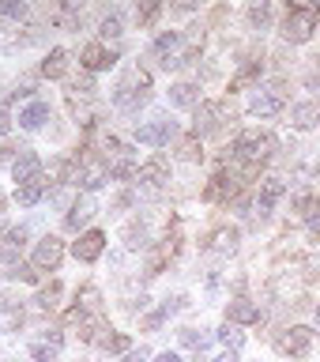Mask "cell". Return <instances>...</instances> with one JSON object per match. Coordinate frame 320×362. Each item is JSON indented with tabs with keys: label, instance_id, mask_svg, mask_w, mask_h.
I'll return each instance as SVG.
<instances>
[{
	"label": "cell",
	"instance_id": "obj_1",
	"mask_svg": "<svg viewBox=\"0 0 320 362\" xmlns=\"http://www.w3.org/2000/svg\"><path fill=\"white\" fill-rule=\"evenodd\" d=\"M313 30H316V4H309V8H290V16L283 19V38L294 42V45L309 42Z\"/></svg>",
	"mask_w": 320,
	"mask_h": 362
},
{
	"label": "cell",
	"instance_id": "obj_2",
	"mask_svg": "<svg viewBox=\"0 0 320 362\" xmlns=\"http://www.w3.org/2000/svg\"><path fill=\"white\" fill-rule=\"evenodd\" d=\"M271 147H275V140H271L268 132H242L234 140V155L242 158V163H264V158L271 155Z\"/></svg>",
	"mask_w": 320,
	"mask_h": 362
},
{
	"label": "cell",
	"instance_id": "obj_3",
	"mask_svg": "<svg viewBox=\"0 0 320 362\" xmlns=\"http://www.w3.org/2000/svg\"><path fill=\"white\" fill-rule=\"evenodd\" d=\"M174 132H177V124L170 121V117H151L147 124L136 129V140L147 144V147H166L170 140H174Z\"/></svg>",
	"mask_w": 320,
	"mask_h": 362
},
{
	"label": "cell",
	"instance_id": "obj_4",
	"mask_svg": "<svg viewBox=\"0 0 320 362\" xmlns=\"http://www.w3.org/2000/svg\"><path fill=\"white\" fill-rule=\"evenodd\" d=\"M136 83H147V79L140 72H132V76H124L117 90H113V106H121V110H136V106H143L147 102V87L143 90H136Z\"/></svg>",
	"mask_w": 320,
	"mask_h": 362
},
{
	"label": "cell",
	"instance_id": "obj_5",
	"mask_svg": "<svg viewBox=\"0 0 320 362\" xmlns=\"http://www.w3.org/2000/svg\"><path fill=\"white\" fill-rule=\"evenodd\" d=\"M61 260H64V242H61V238L45 234L42 242L34 245V268H42V272H57V268H61Z\"/></svg>",
	"mask_w": 320,
	"mask_h": 362
},
{
	"label": "cell",
	"instance_id": "obj_6",
	"mask_svg": "<svg viewBox=\"0 0 320 362\" xmlns=\"http://www.w3.org/2000/svg\"><path fill=\"white\" fill-rule=\"evenodd\" d=\"M79 64H83L87 72H106V68L117 64V49H109V45H102V42H90V45H83V53H79Z\"/></svg>",
	"mask_w": 320,
	"mask_h": 362
},
{
	"label": "cell",
	"instance_id": "obj_7",
	"mask_svg": "<svg viewBox=\"0 0 320 362\" xmlns=\"http://www.w3.org/2000/svg\"><path fill=\"white\" fill-rule=\"evenodd\" d=\"M102 249H106V234H102V230H87V234H79V242L72 245V253H76V260H83V264H95V260L102 257Z\"/></svg>",
	"mask_w": 320,
	"mask_h": 362
},
{
	"label": "cell",
	"instance_id": "obj_8",
	"mask_svg": "<svg viewBox=\"0 0 320 362\" xmlns=\"http://www.w3.org/2000/svg\"><path fill=\"white\" fill-rule=\"evenodd\" d=\"M279 110H283L279 90H256L253 102H249V113H253V117H275Z\"/></svg>",
	"mask_w": 320,
	"mask_h": 362
},
{
	"label": "cell",
	"instance_id": "obj_9",
	"mask_svg": "<svg viewBox=\"0 0 320 362\" xmlns=\"http://www.w3.org/2000/svg\"><path fill=\"white\" fill-rule=\"evenodd\" d=\"M11 177L19 181V185H27V181L34 177H42V158L34 155V151H23L16 163H11Z\"/></svg>",
	"mask_w": 320,
	"mask_h": 362
},
{
	"label": "cell",
	"instance_id": "obj_10",
	"mask_svg": "<svg viewBox=\"0 0 320 362\" xmlns=\"http://www.w3.org/2000/svg\"><path fill=\"white\" fill-rule=\"evenodd\" d=\"M177 45H181V34H177V30H162V34L155 38V45H151V57H155L158 64H166V68H170V64H174Z\"/></svg>",
	"mask_w": 320,
	"mask_h": 362
},
{
	"label": "cell",
	"instance_id": "obj_11",
	"mask_svg": "<svg viewBox=\"0 0 320 362\" xmlns=\"http://www.w3.org/2000/svg\"><path fill=\"white\" fill-rule=\"evenodd\" d=\"M170 106H177V110H200V87L196 83H174V87H170Z\"/></svg>",
	"mask_w": 320,
	"mask_h": 362
},
{
	"label": "cell",
	"instance_id": "obj_12",
	"mask_svg": "<svg viewBox=\"0 0 320 362\" xmlns=\"http://www.w3.org/2000/svg\"><path fill=\"white\" fill-rule=\"evenodd\" d=\"M61 344H64L61 332H49L45 339H34V344H30L34 362H57V355H61Z\"/></svg>",
	"mask_w": 320,
	"mask_h": 362
},
{
	"label": "cell",
	"instance_id": "obj_13",
	"mask_svg": "<svg viewBox=\"0 0 320 362\" xmlns=\"http://www.w3.org/2000/svg\"><path fill=\"white\" fill-rule=\"evenodd\" d=\"M290 121H294V129H302V132H309L320 124V102H298V106L290 110Z\"/></svg>",
	"mask_w": 320,
	"mask_h": 362
},
{
	"label": "cell",
	"instance_id": "obj_14",
	"mask_svg": "<svg viewBox=\"0 0 320 362\" xmlns=\"http://www.w3.org/2000/svg\"><path fill=\"white\" fill-rule=\"evenodd\" d=\"M309 344H313V332L309 328H287V336L279 339V347L287 351V355H305V351H309Z\"/></svg>",
	"mask_w": 320,
	"mask_h": 362
},
{
	"label": "cell",
	"instance_id": "obj_15",
	"mask_svg": "<svg viewBox=\"0 0 320 362\" xmlns=\"http://www.w3.org/2000/svg\"><path fill=\"white\" fill-rule=\"evenodd\" d=\"M45 121H49V102H30V106L19 113V124H23L27 132H38Z\"/></svg>",
	"mask_w": 320,
	"mask_h": 362
},
{
	"label": "cell",
	"instance_id": "obj_16",
	"mask_svg": "<svg viewBox=\"0 0 320 362\" xmlns=\"http://www.w3.org/2000/svg\"><path fill=\"white\" fill-rule=\"evenodd\" d=\"M283 192H287V185H283L279 177H268L264 181V189H260V200H256V208H260V215H268L275 204L283 200Z\"/></svg>",
	"mask_w": 320,
	"mask_h": 362
},
{
	"label": "cell",
	"instance_id": "obj_17",
	"mask_svg": "<svg viewBox=\"0 0 320 362\" xmlns=\"http://www.w3.org/2000/svg\"><path fill=\"white\" fill-rule=\"evenodd\" d=\"M226 317H230L234 325H253V321H260V310L249 298H234L226 305Z\"/></svg>",
	"mask_w": 320,
	"mask_h": 362
},
{
	"label": "cell",
	"instance_id": "obj_18",
	"mask_svg": "<svg viewBox=\"0 0 320 362\" xmlns=\"http://www.w3.org/2000/svg\"><path fill=\"white\" fill-rule=\"evenodd\" d=\"M140 181H147V185H162V181H170V163L162 155H155L151 163L140 166Z\"/></svg>",
	"mask_w": 320,
	"mask_h": 362
},
{
	"label": "cell",
	"instance_id": "obj_19",
	"mask_svg": "<svg viewBox=\"0 0 320 362\" xmlns=\"http://www.w3.org/2000/svg\"><path fill=\"white\" fill-rule=\"evenodd\" d=\"M237 242H242L237 226H219V230L211 234V253H234Z\"/></svg>",
	"mask_w": 320,
	"mask_h": 362
},
{
	"label": "cell",
	"instance_id": "obj_20",
	"mask_svg": "<svg viewBox=\"0 0 320 362\" xmlns=\"http://www.w3.org/2000/svg\"><path fill=\"white\" fill-rule=\"evenodd\" d=\"M42 189H45V177H34V181H27V185H19L16 189L19 208H34V204L42 200Z\"/></svg>",
	"mask_w": 320,
	"mask_h": 362
},
{
	"label": "cell",
	"instance_id": "obj_21",
	"mask_svg": "<svg viewBox=\"0 0 320 362\" xmlns=\"http://www.w3.org/2000/svg\"><path fill=\"white\" fill-rule=\"evenodd\" d=\"M64 68H68V53H64V49H53L49 57H45L42 72L49 76V79H57V76H64Z\"/></svg>",
	"mask_w": 320,
	"mask_h": 362
},
{
	"label": "cell",
	"instance_id": "obj_22",
	"mask_svg": "<svg viewBox=\"0 0 320 362\" xmlns=\"http://www.w3.org/2000/svg\"><path fill=\"white\" fill-rule=\"evenodd\" d=\"M90 215H95V204H90V200H83V204H76V208L72 211H68V230H79V226H83L87 219H90Z\"/></svg>",
	"mask_w": 320,
	"mask_h": 362
},
{
	"label": "cell",
	"instance_id": "obj_23",
	"mask_svg": "<svg viewBox=\"0 0 320 362\" xmlns=\"http://www.w3.org/2000/svg\"><path fill=\"white\" fill-rule=\"evenodd\" d=\"M124 245H129V249H143V245H147V226H143L140 219L124 226Z\"/></svg>",
	"mask_w": 320,
	"mask_h": 362
},
{
	"label": "cell",
	"instance_id": "obj_24",
	"mask_svg": "<svg viewBox=\"0 0 320 362\" xmlns=\"http://www.w3.org/2000/svg\"><path fill=\"white\" fill-rule=\"evenodd\" d=\"M256 76H260V61H253V64H245V68H242V72H237V76H234V83H230V90H242L245 83H253V79H256Z\"/></svg>",
	"mask_w": 320,
	"mask_h": 362
},
{
	"label": "cell",
	"instance_id": "obj_25",
	"mask_svg": "<svg viewBox=\"0 0 320 362\" xmlns=\"http://www.w3.org/2000/svg\"><path fill=\"white\" fill-rule=\"evenodd\" d=\"M181 344H185V347H192V351H203V347H208V336H203V332H196V328H181Z\"/></svg>",
	"mask_w": 320,
	"mask_h": 362
},
{
	"label": "cell",
	"instance_id": "obj_26",
	"mask_svg": "<svg viewBox=\"0 0 320 362\" xmlns=\"http://www.w3.org/2000/svg\"><path fill=\"white\" fill-rule=\"evenodd\" d=\"M102 181H106V170H102V166H87L83 174H79V185H83V189H98Z\"/></svg>",
	"mask_w": 320,
	"mask_h": 362
},
{
	"label": "cell",
	"instance_id": "obj_27",
	"mask_svg": "<svg viewBox=\"0 0 320 362\" xmlns=\"http://www.w3.org/2000/svg\"><path fill=\"white\" fill-rule=\"evenodd\" d=\"M0 16L4 19H23L27 16V4H23V0H0Z\"/></svg>",
	"mask_w": 320,
	"mask_h": 362
},
{
	"label": "cell",
	"instance_id": "obj_28",
	"mask_svg": "<svg viewBox=\"0 0 320 362\" xmlns=\"http://www.w3.org/2000/svg\"><path fill=\"white\" fill-rule=\"evenodd\" d=\"M102 38H121V16H117V11L102 19Z\"/></svg>",
	"mask_w": 320,
	"mask_h": 362
},
{
	"label": "cell",
	"instance_id": "obj_29",
	"mask_svg": "<svg viewBox=\"0 0 320 362\" xmlns=\"http://www.w3.org/2000/svg\"><path fill=\"white\" fill-rule=\"evenodd\" d=\"M268 19H271V8H268V4L249 8V23H253V27H268Z\"/></svg>",
	"mask_w": 320,
	"mask_h": 362
},
{
	"label": "cell",
	"instance_id": "obj_30",
	"mask_svg": "<svg viewBox=\"0 0 320 362\" xmlns=\"http://www.w3.org/2000/svg\"><path fill=\"white\" fill-rule=\"evenodd\" d=\"M102 347H106L109 355H121V351H129V336H106V339H102Z\"/></svg>",
	"mask_w": 320,
	"mask_h": 362
},
{
	"label": "cell",
	"instance_id": "obj_31",
	"mask_svg": "<svg viewBox=\"0 0 320 362\" xmlns=\"http://www.w3.org/2000/svg\"><path fill=\"white\" fill-rule=\"evenodd\" d=\"M219 339H223V344L230 347V351H237V347L245 344V339H242V332H234V328H223V332H219Z\"/></svg>",
	"mask_w": 320,
	"mask_h": 362
},
{
	"label": "cell",
	"instance_id": "obj_32",
	"mask_svg": "<svg viewBox=\"0 0 320 362\" xmlns=\"http://www.w3.org/2000/svg\"><path fill=\"white\" fill-rule=\"evenodd\" d=\"M162 321H166L162 310H158V313H147V317H143V328H147V332H155V328H162Z\"/></svg>",
	"mask_w": 320,
	"mask_h": 362
},
{
	"label": "cell",
	"instance_id": "obj_33",
	"mask_svg": "<svg viewBox=\"0 0 320 362\" xmlns=\"http://www.w3.org/2000/svg\"><path fill=\"white\" fill-rule=\"evenodd\" d=\"M53 298H61V287H57V283H53L49 291H42V305H45V310H49V305H57Z\"/></svg>",
	"mask_w": 320,
	"mask_h": 362
},
{
	"label": "cell",
	"instance_id": "obj_34",
	"mask_svg": "<svg viewBox=\"0 0 320 362\" xmlns=\"http://www.w3.org/2000/svg\"><path fill=\"white\" fill-rule=\"evenodd\" d=\"M8 129H11V121H8V110H0V136H8Z\"/></svg>",
	"mask_w": 320,
	"mask_h": 362
},
{
	"label": "cell",
	"instance_id": "obj_35",
	"mask_svg": "<svg viewBox=\"0 0 320 362\" xmlns=\"http://www.w3.org/2000/svg\"><path fill=\"white\" fill-rule=\"evenodd\" d=\"M155 362H181V358H177V355H174V351H162V355H158V358H155Z\"/></svg>",
	"mask_w": 320,
	"mask_h": 362
},
{
	"label": "cell",
	"instance_id": "obj_36",
	"mask_svg": "<svg viewBox=\"0 0 320 362\" xmlns=\"http://www.w3.org/2000/svg\"><path fill=\"white\" fill-rule=\"evenodd\" d=\"M211 362H237V358H234V351H226V355H215Z\"/></svg>",
	"mask_w": 320,
	"mask_h": 362
},
{
	"label": "cell",
	"instance_id": "obj_37",
	"mask_svg": "<svg viewBox=\"0 0 320 362\" xmlns=\"http://www.w3.org/2000/svg\"><path fill=\"white\" fill-rule=\"evenodd\" d=\"M316 321H320V305H316Z\"/></svg>",
	"mask_w": 320,
	"mask_h": 362
},
{
	"label": "cell",
	"instance_id": "obj_38",
	"mask_svg": "<svg viewBox=\"0 0 320 362\" xmlns=\"http://www.w3.org/2000/svg\"><path fill=\"white\" fill-rule=\"evenodd\" d=\"M316 234H320V230H316Z\"/></svg>",
	"mask_w": 320,
	"mask_h": 362
}]
</instances>
